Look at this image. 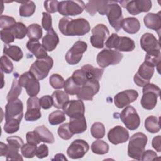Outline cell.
Wrapping results in <instances>:
<instances>
[{"label":"cell","instance_id":"1","mask_svg":"<svg viewBox=\"0 0 161 161\" xmlns=\"http://www.w3.org/2000/svg\"><path fill=\"white\" fill-rule=\"evenodd\" d=\"M58 28L65 36H82L91 30L89 23L86 19H73L69 17H63L60 19Z\"/></svg>","mask_w":161,"mask_h":161},{"label":"cell","instance_id":"2","mask_svg":"<svg viewBox=\"0 0 161 161\" xmlns=\"http://www.w3.org/2000/svg\"><path fill=\"white\" fill-rule=\"evenodd\" d=\"M147 141L148 138L144 133L138 132L133 134L130 138L128 145V157L135 160H141Z\"/></svg>","mask_w":161,"mask_h":161},{"label":"cell","instance_id":"3","mask_svg":"<svg viewBox=\"0 0 161 161\" xmlns=\"http://www.w3.org/2000/svg\"><path fill=\"white\" fill-rule=\"evenodd\" d=\"M106 47L114 48L118 52H131L135 48V42L127 36H119L116 33H112L105 42Z\"/></svg>","mask_w":161,"mask_h":161},{"label":"cell","instance_id":"4","mask_svg":"<svg viewBox=\"0 0 161 161\" xmlns=\"http://www.w3.org/2000/svg\"><path fill=\"white\" fill-rule=\"evenodd\" d=\"M143 96L142 97L140 104L142 106L147 110L153 109L157 103V99L160 95V89L154 84H148L143 86Z\"/></svg>","mask_w":161,"mask_h":161},{"label":"cell","instance_id":"5","mask_svg":"<svg viewBox=\"0 0 161 161\" xmlns=\"http://www.w3.org/2000/svg\"><path fill=\"white\" fill-rule=\"evenodd\" d=\"M53 65V60L50 56L45 58L37 59L32 64L30 72L38 80H41L47 77L50 69Z\"/></svg>","mask_w":161,"mask_h":161},{"label":"cell","instance_id":"6","mask_svg":"<svg viewBox=\"0 0 161 161\" xmlns=\"http://www.w3.org/2000/svg\"><path fill=\"white\" fill-rule=\"evenodd\" d=\"M122 58L123 54L119 52L111 49H104L97 54L96 62L99 67L105 68L111 65L119 64Z\"/></svg>","mask_w":161,"mask_h":161},{"label":"cell","instance_id":"7","mask_svg":"<svg viewBox=\"0 0 161 161\" xmlns=\"http://www.w3.org/2000/svg\"><path fill=\"white\" fill-rule=\"evenodd\" d=\"M85 9L82 1H63L59 2L58 11L64 16H77L82 13Z\"/></svg>","mask_w":161,"mask_h":161},{"label":"cell","instance_id":"8","mask_svg":"<svg viewBox=\"0 0 161 161\" xmlns=\"http://www.w3.org/2000/svg\"><path fill=\"white\" fill-rule=\"evenodd\" d=\"M106 15L111 26L116 31H119L121 28V23L123 19L122 10L118 2L109 1Z\"/></svg>","mask_w":161,"mask_h":161},{"label":"cell","instance_id":"9","mask_svg":"<svg viewBox=\"0 0 161 161\" xmlns=\"http://www.w3.org/2000/svg\"><path fill=\"white\" fill-rule=\"evenodd\" d=\"M18 82L21 87L25 88L30 97L36 96L38 94L40 89V83L30 71L22 74L19 77Z\"/></svg>","mask_w":161,"mask_h":161},{"label":"cell","instance_id":"10","mask_svg":"<svg viewBox=\"0 0 161 161\" xmlns=\"http://www.w3.org/2000/svg\"><path fill=\"white\" fill-rule=\"evenodd\" d=\"M120 118L130 130H136L140 124V116L136 109L131 106H127L121 113Z\"/></svg>","mask_w":161,"mask_h":161},{"label":"cell","instance_id":"11","mask_svg":"<svg viewBox=\"0 0 161 161\" xmlns=\"http://www.w3.org/2000/svg\"><path fill=\"white\" fill-rule=\"evenodd\" d=\"M92 35L90 37V42L92 47L96 48H103L104 42L109 35L108 28L104 24L96 25L91 30Z\"/></svg>","mask_w":161,"mask_h":161},{"label":"cell","instance_id":"12","mask_svg":"<svg viewBox=\"0 0 161 161\" xmlns=\"http://www.w3.org/2000/svg\"><path fill=\"white\" fill-rule=\"evenodd\" d=\"M121 6L126 8L132 15H136L140 13L148 12L152 8V2L149 0H132L119 1Z\"/></svg>","mask_w":161,"mask_h":161},{"label":"cell","instance_id":"13","mask_svg":"<svg viewBox=\"0 0 161 161\" xmlns=\"http://www.w3.org/2000/svg\"><path fill=\"white\" fill-rule=\"evenodd\" d=\"M154 68L153 66L143 62L134 75V82L139 87H143L149 84L150 80L154 74Z\"/></svg>","mask_w":161,"mask_h":161},{"label":"cell","instance_id":"14","mask_svg":"<svg viewBox=\"0 0 161 161\" xmlns=\"http://www.w3.org/2000/svg\"><path fill=\"white\" fill-rule=\"evenodd\" d=\"M87 49V44L83 41L76 42L72 47L66 53L65 58L66 62L70 65L78 64L82 58L83 53Z\"/></svg>","mask_w":161,"mask_h":161},{"label":"cell","instance_id":"15","mask_svg":"<svg viewBox=\"0 0 161 161\" xmlns=\"http://www.w3.org/2000/svg\"><path fill=\"white\" fill-rule=\"evenodd\" d=\"M99 80L94 79L88 80L85 84L80 86L77 94V97L80 100L92 101L94 96L99 92Z\"/></svg>","mask_w":161,"mask_h":161},{"label":"cell","instance_id":"16","mask_svg":"<svg viewBox=\"0 0 161 161\" xmlns=\"http://www.w3.org/2000/svg\"><path fill=\"white\" fill-rule=\"evenodd\" d=\"M89 149V144L84 140L77 139L74 140L67 150L69 157L72 159L82 158Z\"/></svg>","mask_w":161,"mask_h":161},{"label":"cell","instance_id":"17","mask_svg":"<svg viewBox=\"0 0 161 161\" xmlns=\"http://www.w3.org/2000/svg\"><path fill=\"white\" fill-rule=\"evenodd\" d=\"M27 111L25 114L26 121H35L41 118L40 99L36 96L30 97L26 102Z\"/></svg>","mask_w":161,"mask_h":161},{"label":"cell","instance_id":"18","mask_svg":"<svg viewBox=\"0 0 161 161\" xmlns=\"http://www.w3.org/2000/svg\"><path fill=\"white\" fill-rule=\"evenodd\" d=\"M138 97V92L134 89H128L121 91L114 97V103L118 108H123L134 102Z\"/></svg>","mask_w":161,"mask_h":161},{"label":"cell","instance_id":"19","mask_svg":"<svg viewBox=\"0 0 161 161\" xmlns=\"http://www.w3.org/2000/svg\"><path fill=\"white\" fill-rule=\"evenodd\" d=\"M23 105L19 99L8 101L5 106V120L11 118L22 119Z\"/></svg>","mask_w":161,"mask_h":161},{"label":"cell","instance_id":"20","mask_svg":"<svg viewBox=\"0 0 161 161\" xmlns=\"http://www.w3.org/2000/svg\"><path fill=\"white\" fill-rule=\"evenodd\" d=\"M62 109L70 118L84 116L85 106L80 99L69 101Z\"/></svg>","mask_w":161,"mask_h":161},{"label":"cell","instance_id":"21","mask_svg":"<svg viewBox=\"0 0 161 161\" xmlns=\"http://www.w3.org/2000/svg\"><path fill=\"white\" fill-rule=\"evenodd\" d=\"M140 46L147 53H152L160 51L159 41L150 33H144L142 36Z\"/></svg>","mask_w":161,"mask_h":161},{"label":"cell","instance_id":"22","mask_svg":"<svg viewBox=\"0 0 161 161\" xmlns=\"http://www.w3.org/2000/svg\"><path fill=\"white\" fill-rule=\"evenodd\" d=\"M108 138L114 145L123 143L128 140L129 133L126 128L121 126H116L109 130L108 133Z\"/></svg>","mask_w":161,"mask_h":161},{"label":"cell","instance_id":"23","mask_svg":"<svg viewBox=\"0 0 161 161\" xmlns=\"http://www.w3.org/2000/svg\"><path fill=\"white\" fill-rule=\"evenodd\" d=\"M59 43V38L53 28L47 31L46 35L43 38L42 45L46 51L52 52L55 49Z\"/></svg>","mask_w":161,"mask_h":161},{"label":"cell","instance_id":"24","mask_svg":"<svg viewBox=\"0 0 161 161\" xmlns=\"http://www.w3.org/2000/svg\"><path fill=\"white\" fill-rule=\"evenodd\" d=\"M69 124V129L73 135L82 133L87 130V123L84 116L71 118Z\"/></svg>","mask_w":161,"mask_h":161},{"label":"cell","instance_id":"25","mask_svg":"<svg viewBox=\"0 0 161 161\" xmlns=\"http://www.w3.org/2000/svg\"><path fill=\"white\" fill-rule=\"evenodd\" d=\"M26 48L37 59L43 58L48 56L46 50L40 43L38 40H30L26 43Z\"/></svg>","mask_w":161,"mask_h":161},{"label":"cell","instance_id":"26","mask_svg":"<svg viewBox=\"0 0 161 161\" xmlns=\"http://www.w3.org/2000/svg\"><path fill=\"white\" fill-rule=\"evenodd\" d=\"M143 21L147 28L155 31H159L161 28L160 12L157 13H150L147 14L145 16Z\"/></svg>","mask_w":161,"mask_h":161},{"label":"cell","instance_id":"27","mask_svg":"<svg viewBox=\"0 0 161 161\" xmlns=\"http://www.w3.org/2000/svg\"><path fill=\"white\" fill-rule=\"evenodd\" d=\"M121 28L125 32L129 34H135L140 30V23L137 18L128 17L123 19Z\"/></svg>","mask_w":161,"mask_h":161},{"label":"cell","instance_id":"28","mask_svg":"<svg viewBox=\"0 0 161 161\" xmlns=\"http://www.w3.org/2000/svg\"><path fill=\"white\" fill-rule=\"evenodd\" d=\"M53 105L57 109H62L65 104L69 101L68 94L63 91H55L52 94Z\"/></svg>","mask_w":161,"mask_h":161},{"label":"cell","instance_id":"29","mask_svg":"<svg viewBox=\"0 0 161 161\" xmlns=\"http://www.w3.org/2000/svg\"><path fill=\"white\" fill-rule=\"evenodd\" d=\"M33 131L37 135L41 142L47 143H54L55 138L53 135L44 125H41L35 128Z\"/></svg>","mask_w":161,"mask_h":161},{"label":"cell","instance_id":"30","mask_svg":"<svg viewBox=\"0 0 161 161\" xmlns=\"http://www.w3.org/2000/svg\"><path fill=\"white\" fill-rule=\"evenodd\" d=\"M3 53L16 62L19 61L23 56L21 49L16 45H4Z\"/></svg>","mask_w":161,"mask_h":161},{"label":"cell","instance_id":"31","mask_svg":"<svg viewBox=\"0 0 161 161\" xmlns=\"http://www.w3.org/2000/svg\"><path fill=\"white\" fill-rule=\"evenodd\" d=\"M81 69L83 70L86 73L88 80L94 79L99 80L101 79V77L104 72V69L94 67L90 64L84 65V66H82Z\"/></svg>","mask_w":161,"mask_h":161},{"label":"cell","instance_id":"32","mask_svg":"<svg viewBox=\"0 0 161 161\" xmlns=\"http://www.w3.org/2000/svg\"><path fill=\"white\" fill-rule=\"evenodd\" d=\"M21 5L19 7V16L22 17H30L33 14L36 9V5L32 1L19 2Z\"/></svg>","mask_w":161,"mask_h":161},{"label":"cell","instance_id":"33","mask_svg":"<svg viewBox=\"0 0 161 161\" xmlns=\"http://www.w3.org/2000/svg\"><path fill=\"white\" fill-rule=\"evenodd\" d=\"M145 128L150 133H155L160 131V121L158 118L154 116H150L147 117L145 120Z\"/></svg>","mask_w":161,"mask_h":161},{"label":"cell","instance_id":"34","mask_svg":"<svg viewBox=\"0 0 161 161\" xmlns=\"http://www.w3.org/2000/svg\"><path fill=\"white\" fill-rule=\"evenodd\" d=\"M42 29L37 23L30 25L27 28V36L30 40H38L42 36Z\"/></svg>","mask_w":161,"mask_h":161},{"label":"cell","instance_id":"35","mask_svg":"<svg viewBox=\"0 0 161 161\" xmlns=\"http://www.w3.org/2000/svg\"><path fill=\"white\" fill-rule=\"evenodd\" d=\"M91 148L94 153L97 155H104L108 152L109 145L103 140H97L92 143Z\"/></svg>","mask_w":161,"mask_h":161},{"label":"cell","instance_id":"36","mask_svg":"<svg viewBox=\"0 0 161 161\" xmlns=\"http://www.w3.org/2000/svg\"><path fill=\"white\" fill-rule=\"evenodd\" d=\"M21 91H22L21 86L19 85L17 78L15 77L13 80L11 89L6 97L8 102L18 99V96L21 93Z\"/></svg>","mask_w":161,"mask_h":161},{"label":"cell","instance_id":"37","mask_svg":"<svg viewBox=\"0 0 161 161\" xmlns=\"http://www.w3.org/2000/svg\"><path fill=\"white\" fill-rule=\"evenodd\" d=\"M21 121V119L16 118L6 119V122L4 125V130L6 133L9 134L18 131L19 129V124Z\"/></svg>","mask_w":161,"mask_h":161},{"label":"cell","instance_id":"38","mask_svg":"<svg viewBox=\"0 0 161 161\" xmlns=\"http://www.w3.org/2000/svg\"><path fill=\"white\" fill-rule=\"evenodd\" d=\"M11 30L15 38L17 39H23L27 35V28L21 22H17Z\"/></svg>","mask_w":161,"mask_h":161},{"label":"cell","instance_id":"39","mask_svg":"<svg viewBox=\"0 0 161 161\" xmlns=\"http://www.w3.org/2000/svg\"><path fill=\"white\" fill-rule=\"evenodd\" d=\"M65 114L62 111H54L49 114L48 121L52 125H57L65 121Z\"/></svg>","mask_w":161,"mask_h":161},{"label":"cell","instance_id":"40","mask_svg":"<svg viewBox=\"0 0 161 161\" xmlns=\"http://www.w3.org/2000/svg\"><path fill=\"white\" fill-rule=\"evenodd\" d=\"M92 136L96 139H101L105 135V127L102 123L96 122L92 124L91 128Z\"/></svg>","mask_w":161,"mask_h":161},{"label":"cell","instance_id":"41","mask_svg":"<svg viewBox=\"0 0 161 161\" xmlns=\"http://www.w3.org/2000/svg\"><path fill=\"white\" fill-rule=\"evenodd\" d=\"M80 86L77 85L72 79V77H69L68 78L65 82V84H64V90L65 92H67L70 95H77V92L79 91Z\"/></svg>","mask_w":161,"mask_h":161},{"label":"cell","instance_id":"42","mask_svg":"<svg viewBox=\"0 0 161 161\" xmlns=\"http://www.w3.org/2000/svg\"><path fill=\"white\" fill-rule=\"evenodd\" d=\"M19 148L8 143V153L6 160H23L21 155L19 153Z\"/></svg>","mask_w":161,"mask_h":161},{"label":"cell","instance_id":"43","mask_svg":"<svg viewBox=\"0 0 161 161\" xmlns=\"http://www.w3.org/2000/svg\"><path fill=\"white\" fill-rule=\"evenodd\" d=\"M161 60V53L160 51L152 53H147L145 57V62L148 63V64L155 67L159 66L160 64Z\"/></svg>","mask_w":161,"mask_h":161},{"label":"cell","instance_id":"44","mask_svg":"<svg viewBox=\"0 0 161 161\" xmlns=\"http://www.w3.org/2000/svg\"><path fill=\"white\" fill-rule=\"evenodd\" d=\"M71 77L73 79V80L80 86H82V85L85 84L88 80V78L86 73L82 69H78L74 71Z\"/></svg>","mask_w":161,"mask_h":161},{"label":"cell","instance_id":"45","mask_svg":"<svg viewBox=\"0 0 161 161\" xmlns=\"http://www.w3.org/2000/svg\"><path fill=\"white\" fill-rule=\"evenodd\" d=\"M49 82L50 86L53 88L59 89L64 88L65 81L60 75L58 74H53L49 79Z\"/></svg>","mask_w":161,"mask_h":161},{"label":"cell","instance_id":"46","mask_svg":"<svg viewBox=\"0 0 161 161\" xmlns=\"http://www.w3.org/2000/svg\"><path fill=\"white\" fill-rule=\"evenodd\" d=\"M36 145H31L27 143L22 146L21 148V152L23 157H25V158H33L36 155Z\"/></svg>","mask_w":161,"mask_h":161},{"label":"cell","instance_id":"47","mask_svg":"<svg viewBox=\"0 0 161 161\" xmlns=\"http://www.w3.org/2000/svg\"><path fill=\"white\" fill-rule=\"evenodd\" d=\"M57 132L59 136L63 140H65L70 139L73 136L72 133L70 131L69 129V123H66L60 125L58 128Z\"/></svg>","mask_w":161,"mask_h":161},{"label":"cell","instance_id":"48","mask_svg":"<svg viewBox=\"0 0 161 161\" xmlns=\"http://www.w3.org/2000/svg\"><path fill=\"white\" fill-rule=\"evenodd\" d=\"M0 62L1 72L6 74H9L12 72L13 70V64L6 55H3L1 57Z\"/></svg>","mask_w":161,"mask_h":161},{"label":"cell","instance_id":"49","mask_svg":"<svg viewBox=\"0 0 161 161\" xmlns=\"http://www.w3.org/2000/svg\"><path fill=\"white\" fill-rule=\"evenodd\" d=\"M16 23L15 19L13 17L1 15L0 17V28L3 29L10 28Z\"/></svg>","mask_w":161,"mask_h":161},{"label":"cell","instance_id":"50","mask_svg":"<svg viewBox=\"0 0 161 161\" xmlns=\"http://www.w3.org/2000/svg\"><path fill=\"white\" fill-rule=\"evenodd\" d=\"M1 39L6 44H9L14 42L15 37L11 30V28L1 30Z\"/></svg>","mask_w":161,"mask_h":161},{"label":"cell","instance_id":"51","mask_svg":"<svg viewBox=\"0 0 161 161\" xmlns=\"http://www.w3.org/2000/svg\"><path fill=\"white\" fill-rule=\"evenodd\" d=\"M59 1H46L44 2V8L50 13H54L58 11Z\"/></svg>","mask_w":161,"mask_h":161},{"label":"cell","instance_id":"52","mask_svg":"<svg viewBox=\"0 0 161 161\" xmlns=\"http://www.w3.org/2000/svg\"><path fill=\"white\" fill-rule=\"evenodd\" d=\"M42 25L44 30H45L47 31H48L50 28H52V16L50 14L43 12L42 13Z\"/></svg>","mask_w":161,"mask_h":161},{"label":"cell","instance_id":"53","mask_svg":"<svg viewBox=\"0 0 161 161\" xmlns=\"http://www.w3.org/2000/svg\"><path fill=\"white\" fill-rule=\"evenodd\" d=\"M40 103L41 107L43 109H48L51 108L53 105V99L52 96L49 95H45L40 99Z\"/></svg>","mask_w":161,"mask_h":161},{"label":"cell","instance_id":"54","mask_svg":"<svg viewBox=\"0 0 161 161\" xmlns=\"http://www.w3.org/2000/svg\"><path fill=\"white\" fill-rule=\"evenodd\" d=\"M6 141L8 142V144L13 145L19 149L21 148L22 146L24 145L23 140H22V138L18 136H9L6 138Z\"/></svg>","mask_w":161,"mask_h":161},{"label":"cell","instance_id":"55","mask_svg":"<svg viewBox=\"0 0 161 161\" xmlns=\"http://www.w3.org/2000/svg\"><path fill=\"white\" fill-rule=\"evenodd\" d=\"M98 1H89L85 5L86 11L91 16H94L97 9Z\"/></svg>","mask_w":161,"mask_h":161},{"label":"cell","instance_id":"56","mask_svg":"<svg viewBox=\"0 0 161 161\" xmlns=\"http://www.w3.org/2000/svg\"><path fill=\"white\" fill-rule=\"evenodd\" d=\"M26 138L27 143L31 144V145H36L39 144L40 142H41L38 136H37V135L35 133V132L34 131L28 132L26 133Z\"/></svg>","mask_w":161,"mask_h":161},{"label":"cell","instance_id":"57","mask_svg":"<svg viewBox=\"0 0 161 161\" xmlns=\"http://www.w3.org/2000/svg\"><path fill=\"white\" fill-rule=\"evenodd\" d=\"M48 155V148L45 144L40 145L36 149V156L38 158H43Z\"/></svg>","mask_w":161,"mask_h":161},{"label":"cell","instance_id":"58","mask_svg":"<svg viewBox=\"0 0 161 161\" xmlns=\"http://www.w3.org/2000/svg\"><path fill=\"white\" fill-rule=\"evenodd\" d=\"M157 155L156 152L151 150H147L144 151L142 154L141 160H154L157 158Z\"/></svg>","mask_w":161,"mask_h":161},{"label":"cell","instance_id":"59","mask_svg":"<svg viewBox=\"0 0 161 161\" xmlns=\"http://www.w3.org/2000/svg\"><path fill=\"white\" fill-rule=\"evenodd\" d=\"M160 141H161V136L160 135L155 136L152 141V145L153 148L158 152H160L161 150Z\"/></svg>","mask_w":161,"mask_h":161},{"label":"cell","instance_id":"60","mask_svg":"<svg viewBox=\"0 0 161 161\" xmlns=\"http://www.w3.org/2000/svg\"><path fill=\"white\" fill-rule=\"evenodd\" d=\"M8 153V145L3 142L0 143V156H6Z\"/></svg>","mask_w":161,"mask_h":161}]
</instances>
